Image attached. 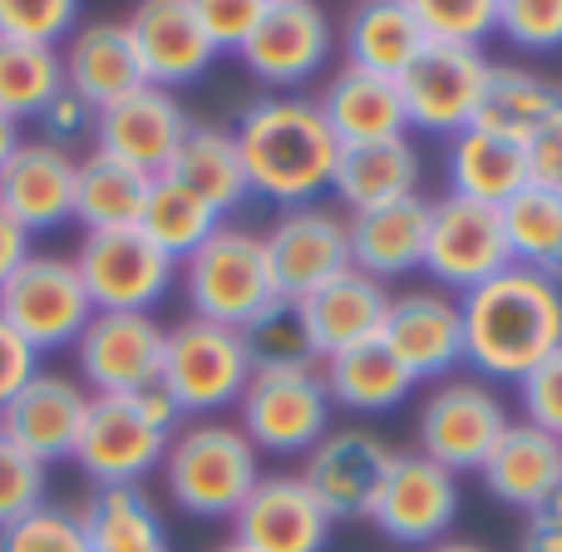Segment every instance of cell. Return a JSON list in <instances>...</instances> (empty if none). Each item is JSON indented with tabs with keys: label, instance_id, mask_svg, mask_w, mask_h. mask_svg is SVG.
I'll list each match as a JSON object with an SVG mask.
<instances>
[{
	"label": "cell",
	"instance_id": "obj_49",
	"mask_svg": "<svg viewBox=\"0 0 562 552\" xmlns=\"http://www.w3.org/2000/svg\"><path fill=\"white\" fill-rule=\"evenodd\" d=\"M524 148H528V188H543V193L562 198V119L538 128Z\"/></svg>",
	"mask_w": 562,
	"mask_h": 552
},
{
	"label": "cell",
	"instance_id": "obj_7",
	"mask_svg": "<svg viewBox=\"0 0 562 552\" xmlns=\"http://www.w3.org/2000/svg\"><path fill=\"white\" fill-rule=\"evenodd\" d=\"M237 429L257 444V454L306 459L330 435V390L321 365L252 370L237 399Z\"/></svg>",
	"mask_w": 562,
	"mask_h": 552
},
{
	"label": "cell",
	"instance_id": "obj_3",
	"mask_svg": "<svg viewBox=\"0 0 562 552\" xmlns=\"http://www.w3.org/2000/svg\"><path fill=\"white\" fill-rule=\"evenodd\" d=\"M183 425V409L173 405L164 385H148L138 395H94L69 464H79V474L94 488L144 484L164 464L168 439Z\"/></svg>",
	"mask_w": 562,
	"mask_h": 552
},
{
	"label": "cell",
	"instance_id": "obj_33",
	"mask_svg": "<svg viewBox=\"0 0 562 552\" xmlns=\"http://www.w3.org/2000/svg\"><path fill=\"white\" fill-rule=\"evenodd\" d=\"M168 178H178L183 188H193V193L203 198V203H213L223 217H233L237 207L252 198L233 128H217V124L188 128V138L178 144L173 164H168Z\"/></svg>",
	"mask_w": 562,
	"mask_h": 552
},
{
	"label": "cell",
	"instance_id": "obj_1",
	"mask_svg": "<svg viewBox=\"0 0 562 552\" xmlns=\"http://www.w3.org/2000/svg\"><path fill=\"white\" fill-rule=\"evenodd\" d=\"M237 154L247 168V188L262 203L311 207L330 193L340 164V144L321 119L311 94H262L233 124Z\"/></svg>",
	"mask_w": 562,
	"mask_h": 552
},
{
	"label": "cell",
	"instance_id": "obj_22",
	"mask_svg": "<svg viewBox=\"0 0 562 552\" xmlns=\"http://www.w3.org/2000/svg\"><path fill=\"white\" fill-rule=\"evenodd\" d=\"M330 514L316 504L301 474H262L233 514V543L247 552H326Z\"/></svg>",
	"mask_w": 562,
	"mask_h": 552
},
{
	"label": "cell",
	"instance_id": "obj_43",
	"mask_svg": "<svg viewBox=\"0 0 562 552\" xmlns=\"http://www.w3.org/2000/svg\"><path fill=\"white\" fill-rule=\"evenodd\" d=\"M243 340H247V356H252V370L316 365V356H311V346H306V330H301V320H296V306H286V301H281L277 311H267L257 326H247Z\"/></svg>",
	"mask_w": 562,
	"mask_h": 552
},
{
	"label": "cell",
	"instance_id": "obj_23",
	"mask_svg": "<svg viewBox=\"0 0 562 552\" xmlns=\"http://www.w3.org/2000/svg\"><path fill=\"white\" fill-rule=\"evenodd\" d=\"M75 168L79 158L49 138H20L10 164L0 168V207L30 237L59 233L75 223Z\"/></svg>",
	"mask_w": 562,
	"mask_h": 552
},
{
	"label": "cell",
	"instance_id": "obj_50",
	"mask_svg": "<svg viewBox=\"0 0 562 552\" xmlns=\"http://www.w3.org/2000/svg\"><path fill=\"white\" fill-rule=\"evenodd\" d=\"M40 124H45V138L49 144H59V148H69V138H79V134H94V109L85 104V99H75L65 89V94L55 99V104L40 114Z\"/></svg>",
	"mask_w": 562,
	"mask_h": 552
},
{
	"label": "cell",
	"instance_id": "obj_48",
	"mask_svg": "<svg viewBox=\"0 0 562 552\" xmlns=\"http://www.w3.org/2000/svg\"><path fill=\"white\" fill-rule=\"evenodd\" d=\"M35 375H40V350L25 346V340L0 320V409H5Z\"/></svg>",
	"mask_w": 562,
	"mask_h": 552
},
{
	"label": "cell",
	"instance_id": "obj_29",
	"mask_svg": "<svg viewBox=\"0 0 562 552\" xmlns=\"http://www.w3.org/2000/svg\"><path fill=\"white\" fill-rule=\"evenodd\" d=\"M350 223V267L375 281H395L409 272H425V247H429V203L425 198H405V203L375 207V213H356Z\"/></svg>",
	"mask_w": 562,
	"mask_h": 552
},
{
	"label": "cell",
	"instance_id": "obj_52",
	"mask_svg": "<svg viewBox=\"0 0 562 552\" xmlns=\"http://www.w3.org/2000/svg\"><path fill=\"white\" fill-rule=\"evenodd\" d=\"M30 252H35V237H30L25 227H20L15 217L0 207V286L20 272V262H25Z\"/></svg>",
	"mask_w": 562,
	"mask_h": 552
},
{
	"label": "cell",
	"instance_id": "obj_13",
	"mask_svg": "<svg viewBox=\"0 0 562 552\" xmlns=\"http://www.w3.org/2000/svg\"><path fill=\"white\" fill-rule=\"evenodd\" d=\"M75 272L85 281L94 311H148L173 291L178 262L164 257L138 227L124 233H85L75 247Z\"/></svg>",
	"mask_w": 562,
	"mask_h": 552
},
{
	"label": "cell",
	"instance_id": "obj_6",
	"mask_svg": "<svg viewBox=\"0 0 562 552\" xmlns=\"http://www.w3.org/2000/svg\"><path fill=\"white\" fill-rule=\"evenodd\" d=\"M247 380H252V356H247L243 330L198 316L168 326L158 385L173 395L183 419H217L243 399Z\"/></svg>",
	"mask_w": 562,
	"mask_h": 552
},
{
	"label": "cell",
	"instance_id": "obj_46",
	"mask_svg": "<svg viewBox=\"0 0 562 552\" xmlns=\"http://www.w3.org/2000/svg\"><path fill=\"white\" fill-rule=\"evenodd\" d=\"M518 409H524V425L548 429V435L562 439V346L543 365H533L524 380H518Z\"/></svg>",
	"mask_w": 562,
	"mask_h": 552
},
{
	"label": "cell",
	"instance_id": "obj_51",
	"mask_svg": "<svg viewBox=\"0 0 562 552\" xmlns=\"http://www.w3.org/2000/svg\"><path fill=\"white\" fill-rule=\"evenodd\" d=\"M524 552H562V494L533 508L524 523Z\"/></svg>",
	"mask_w": 562,
	"mask_h": 552
},
{
	"label": "cell",
	"instance_id": "obj_28",
	"mask_svg": "<svg viewBox=\"0 0 562 552\" xmlns=\"http://www.w3.org/2000/svg\"><path fill=\"white\" fill-rule=\"evenodd\" d=\"M445 183L449 198L479 207H504L528 188V148L494 128H464L445 144Z\"/></svg>",
	"mask_w": 562,
	"mask_h": 552
},
{
	"label": "cell",
	"instance_id": "obj_55",
	"mask_svg": "<svg viewBox=\"0 0 562 552\" xmlns=\"http://www.w3.org/2000/svg\"><path fill=\"white\" fill-rule=\"evenodd\" d=\"M548 281H558V286H562V247H558V257H553V262H548V272H543Z\"/></svg>",
	"mask_w": 562,
	"mask_h": 552
},
{
	"label": "cell",
	"instance_id": "obj_12",
	"mask_svg": "<svg viewBox=\"0 0 562 552\" xmlns=\"http://www.w3.org/2000/svg\"><path fill=\"white\" fill-rule=\"evenodd\" d=\"M168 326L148 311H94L75 340L79 385L89 395H138L164 375Z\"/></svg>",
	"mask_w": 562,
	"mask_h": 552
},
{
	"label": "cell",
	"instance_id": "obj_18",
	"mask_svg": "<svg viewBox=\"0 0 562 552\" xmlns=\"http://www.w3.org/2000/svg\"><path fill=\"white\" fill-rule=\"evenodd\" d=\"M395 449L370 429H330L306 459H301V484L316 494V504L330 514V523L340 518H370L375 498L390 478Z\"/></svg>",
	"mask_w": 562,
	"mask_h": 552
},
{
	"label": "cell",
	"instance_id": "obj_40",
	"mask_svg": "<svg viewBox=\"0 0 562 552\" xmlns=\"http://www.w3.org/2000/svg\"><path fill=\"white\" fill-rule=\"evenodd\" d=\"M409 5L425 30V45L484 49V40L498 35V0H409Z\"/></svg>",
	"mask_w": 562,
	"mask_h": 552
},
{
	"label": "cell",
	"instance_id": "obj_5",
	"mask_svg": "<svg viewBox=\"0 0 562 552\" xmlns=\"http://www.w3.org/2000/svg\"><path fill=\"white\" fill-rule=\"evenodd\" d=\"M178 281L188 296V316L247 330L281 306V291L267 262L262 233L243 223H223L188 262H178Z\"/></svg>",
	"mask_w": 562,
	"mask_h": 552
},
{
	"label": "cell",
	"instance_id": "obj_14",
	"mask_svg": "<svg viewBox=\"0 0 562 552\" xmlns=\"http://www.w3.org/2000/svg\"><path fill=\"white\" fill-rule=\"evenodd\" d=\"M488 65L494 59L484 49H449V45H425L415 65L400 75V99H405L409 128L454 138L474 128L479 104H484Z\"/></svg>",
	"mask_w": 562,
	"mask_h": 552
},
{
	"label": "cell",
	"instance_id": "obj_25",
	"mask_svg": "<svg viewBox=\"0 0 562 552\" xmlns=\"http://www.w3.org/2000/svg\"><path fill=\"white\" fill-rule=\"evenodd\" d=\"M321 119L330 124L340 148L356 144H385V138H405L409 119H405V99H400V79L370 75V69L340 65L326 79V89L316 94Z\"/></svg>",
	"mask_w": 562,
	"mask_h": 552
},
{
	"label": "cell",
	"instance_id": "obj_8",
	"mask_svg": "<svg viewBox=\"0 0 562 552\" xmlns=\"http://www.w3.org/2000/svg\"><path fill=\"white\" fill-rule=\"evenodd\" d=\"M508 405L494 385L484 380H439L429 395L419 399L415 415V454L435 459L449 474H479L494 444L508 435Z\"/></svg>",
	"mask_w": 562,
	"mask_h": 552
},
{
	"label": "cell",
	"instance_id": "obj_9",
	"mask_svg": "<svg viewBox=\"0 0 562 552\" xmlns=\"http://www.w3.org/2000/svg\"><path fill=\"white\" fill-rule=\"evenodd\" d=\"M89 316H94V301H89L85 281H79L69 257L30 252L25 262H20V272L0 286V320H5L25 346H35L40 356H49V350H75Z\"/></svg>",
	"mask_w": 562,
	"mask_h": 552
},
{
	"label": "cell",
	"instance_id": "obj_2",
	"mask_svg": "<svg viewBox=\"0 0 562 552\" xmlns=\"http://www.w3.org/2000/svg\"><path fill=\"white\" fill-rule=\"evenodd\" d=\"M464 365L484 385H518L562 346V286L533 267H508L459 296Z\"/></svg>",
	"mask_w": 562,
	"mask_h": 552
},
{
	"label": "cell",
	"instance_id": "obj_44",
	"mask_svg": "<svg viewBox=\"0 0 562 552\" xmlns=\"http://www.w3.org/2000/svg\"><path fill=\"white\" fill-rule=\"evenodd\" d=\"M498 35L514 49H562V0H498Z\"/></svg>",
	"mask_w": 562,
	"mask_h": 552
},
{
	"label": "cell",
	"instance_id": "obj_36",
	"mask_svg": "<svg viewBox=\"0 0 562 552\" xmlns=\"http://www.w3.org/2000/svg\"><path fill=\"white\" fill-rule=\"evenodd\" d=\"M154 178L114 164L104 154H85L75 168V223L85 233H124L138 227Z\"/></svg>",
	"mask_w": 562,
	"mask_h": 552
},
{
	"label": "cell",
	"instance_id": "obj_53",
	"mask_svg": "<svg viewBox=\"0 0 562 552\" xmlns=\"http://www.w3.org/2000/svg\"><path fill=\"white\" fill-rule=\"evenodd\" d=\"M15 148H20V124L0 114V168L10 164V154H15Z\"/></svg>",
	"mask_w": 562,
	"mask_h": 552
},
{
	"label": "cell",
	"instance_id": "obj_34",
	"mask_svg": "<svg viewBox=\"0 0 562 552\" xmlns=\"http://www.w3.org/2000/svg\"><path fill=\"white\" fill-rule=\"evenodd\" d=\"M553 119H562V89L553 79L528 65H488L484 104H479V119H474L479 128H494V134L528 144Z\"/></svg>",
	"mask_w": 562,
	"mask_h": 552
},
{
	"label": "cell",
	"instance_id": "obj_17",
	"mask_svg": "<svg viewBox=\"0 0 562 552\" xmlns=\"http://www.w3.org/2000/svg\"><path fill=\"white\" fill-rule=\"evenodd\" d=\"M188 128H193V119L178 104V94L144 85L94 114V154L114 158L144 178H164Z\"/></svg>",
	"mask_w": 562,
	"mask_h": 552
},
{
	"label": "cell",
	"instance_id": "obj_39",
	"mask_svg": "<svg viewBox=\"0 0 562 552\" xmlns=\"http://www.w3.org/2000/svg\"><path fill=\"white\" fill-rule=\"evenodd\" d=\"M498 213H504L514 267L548 272V262H553L562 247V198L543 193V188H524V193H518L514 203H504Z\"/></svg>",
	"mask_w": 562,
	"mask_h": 552
},
{
	"label": "cell",
	"instance_id": "obj_30",
	"mask_svg": "<svg viewBox=\"0 0 562 552\" xmlns=\"http://www.w3.org/2000/svg\"><path fill=\"white\" fill-rule=\"evenodd\" d=\"M419 193V148L405 138H385V144H356L340 148L336 183L330 198L340 203V213H375V207L405 203Z\"/></svg>",
	"mask_w": 562,
	"mask_h": 552
},
{
	"label": "cell",
	"instance_id": "obj_42",
	"mask_svg": "<svg viewBox=\"0 0 562 552\" xmlns=\"http://www.w3.org/2000/svg\"><path fill=\"white\" fill-rule=\"evenodd\" d=\"M0 552H94L75 508L40 504L35 514L0 528Z\"/></svg>",
	"mask_w": 562,
	"mask_h": 552
},
{
	"label": "cell",
	"instance_id": "obj_11",
	"mask_svg": "<svg viewBox=\"0 0 562 552\" xmlns=\"http://www.w3.org/2000/svg\"><path fill=\"white\" fill-rule=\"evenodd\" d=\"M508 267H514V252H508V233H504V213L498 207H479L449 193L439 203H429L425 272L435 277L439 291L469 296L474 286L494 281Z\"/></svg>",
	"mask_w": 562,
	"mask_h": 552
},
{
	"label": "cell",
	"instance_id": "obj_27",
	"mask_svg": "<svg viewBox=\"0 0 562 552\" xmlns=\"http://www.w3.org/2000/svg\"><path fill=\"white\" fill-rule=\"evenodd\" d=\"M479 478H484V488L498 504L518 508V514L528 518L553 494H562V439L514 419L508 435L494 444V454L484 459Z\"/></svg>",
	"mask_w": 562,
	"mask_h": 552
},
{
	"label": "cell",
	"instance_id": "obj_47",
	"mask_svg": "<svg viewBox=\"0 0 562 552\" xmlns=\"http://www.w3.org/2000/svg\"><path fill=\"white\" fill-rule=\"evenodd\" d=\"M262 10H267V0H198V20H203L217 55H227V49L237 55L252 40Z\"/></svg>",
	"mask_w": 562,
	"mask_h": 552
},
{
	"label": "cell",
	"instance_id": "obj_35",
	"mask_svg": "<svg viewBox=\"0 0 562 552\" xmlns=\"http://www.w3.org/2000/svg\"><path fill=\"white\" fill-rule=\"evenodd\" d=\"M85 538L94 552H164V514L144 494V484H119V488H94L85 504L75 508Z\"/></svg>",
	"mask_w": 562,
	"mask_h": 552
},
{
	"label": "cell",
	"instance_id": "obj_4",
	"mask_svg": "<svg viewBox=\"0 0 562 552\" xmlns=\"http://www.w3.org/2000/svg\"><path fill=\"white\" fill-rule=\"evenodd\" d=\"M164 488L188 518H233L262 484V454L227 419H188L158 464Z\"/></svg>",
	"mask_w": 562,
	"mask_h": 552
},
{
	"label": "cell",
	"instance_id": "obj_37",
	"mask_svg": "<svg viewBox=\"0 0 562 552\" xmlns=\"http://www.w3.org/2000/svg\"><path fill=\"white\" fill-rule=\"evenodd\" d=\"M223 223L227 217L217 213L213 203H203L193 188H183L178 178L164 173L148 183V203H144V217H138V233H144L164 257L188 262Z\"/></svg>",
	"mask_w": 562,
	"mask_h": 552
},
{
	"label": "cell",
	"instance_id": "obj_56",
	"mask_svg": "<svg viewBox=\"0 0 562 552\" xmlns=\"http://www.w3.org/2000/svg\"><path fill=\"white\" fill-rule=\"evenodd\" d=\"M213 552H247V548H237V543H223V548H213Z\"/></svg>",
	"mask_w": 562,
	"mask_h": 552
},
{
	"label": "cell",
	"instance_id": "obj_38",
	"mask_svg": "<svg viewBox=\"0 0 562 552\" xmlns=\"http://www.w3.org/2000/svg\"><path fill=\"white\" fill-rule=\"evenodd\" d=\"M65 94V65L59 49H25V45H0V114L25 124L40 119L55 99Z\"/></svg>",
	"mask_w": 562,
	"mask_h": 552
},
{
	"label": "cell",
	"instance_id": "obj_24",
	"mask_svg": "<svg viewBox=\"0 0 562 552\" xmlns=\"http://www.w3.org/2000/svg\"><path fill=\"white\" fill-rule=\"evenodd\" d=\"M390 296H395V291H390L385 281L356 272V267H350L346 277L326 281L321 291H311V296H301L296 320H301V330H306V346H311V356H316V365L330 356H346V350L380 340Z\"/></svg>",
	"mask_w": 562,
	"mask_h": 552
},
{
	"label": "cell",
	"instance_id": "obj_45",
	"mask_svg": "<svg viewBox=\"0 0 562 552\" xmlns=\"http://www.w3.org/2000/svg\"><path fill=\"white\" fill-rule=\"evenodd\" d=\"M49 469L35 464L25 449H15L10 439H0V528H10L15 518L35 514L45 504Z\"/></svg>",
	"mask_w": 562,
	"mask_h": 552
},
{
	"label": "cell",
	"instance_id": "obj_16",
	"mask_svg": "<svg viewBox=\"0 0 562 552\" xmlns=\"http://www.w3.org/2000/svg\"><path fill=\"white\" fill-rule=\"evenodd\" d=\"M380 340L419 385L449 380L464 365V311H459V296H449L439 286L395 291Z\"/></svg>",
	"mask_w": 562,
	"mask_h": 552
},
{
	"label": "cell",
	"instance_id": "obj_31",
	"mask_svg": "<svg viewBox=\"0 0 562 552\" xmlns=\"http://www.w3.org/2000/svg\"><path fill=\"white\" fill-rule=\"evenodd\" d=\"M336 40L346 49V65L385 79H400L425 49V30H419L409 0H366V5H356L346 15Z\"/></svg>",
	"mask_w": 562,
	"mask_h": 552
},
{
	"label": "cell",
	"instance_id": "obj_54",
	"mask_svg": "<svg viewBox=\"0 0 562 552\" xmlns=\"http://www.w3.org/2000/svg\"><path fill=\"white\" fill-rule=\"evenodd\" d=\"M425 552H488L484 543H464V538H445V543H435V548H425Z\"/></svg>",
	"mask_w": 562,
	"mask_h": 552
},
{
	"label": "cell",
	"instance_id": "obj_21",
	"mask_svg": "<svg viewBox=\"0 0 562 552\" xmlns=\"http://www.w3.org/2000/svg\"><path fill=\"white\" fill-rule=\"evenodd\" d=\"M89 390L69 375L40 370L5 409H0V439H10L15 449H25L35 464H69L79 449L89 419Z\"/></svg>",
	"mask_w": 562,
	"mask_h": 552
},
{
	"label": "cell",
	"instance_id": "obj_26",
	"mask_svg": "<svg viewBox=\"0 0 562 552\" xmlns=\"http://www.w3.org/2000/svg\"><path fill=\"white\" fill-rule=\"evenodd\" d=\"M59 65H65V89L94 114L144 89V69L134 59L124 20H79V30L59 49Z\"/></svg>",
	"mask_w": 562,
	"mask_h": 552
},
{
	"label": "cell",
	"instance_id": "obj_15",
	"mask_svg": "<svg viewBox=\"0 0 562 552\" xmlns=\"http://www.w3.org/2000/svg\"><path fill=\"white\" fill-rule=\"evenodd\" d=\"M262 243L286 306H296L301 296H311L326 281L350 272V223L340 207H326V203L286 207L262 233Z\"/></svg>",
	"mask_w": 562,
	"mask_h": 552
},
{
	"label": "cell",
	"instance_id": "obj_57",
	"mask_svg": "<svg viewBox=\"0 0 562 552\" xmlns=\"http://www.w3.org/2000/svg\"><path fill=\"white\" fill-rule=\"evenodd\" d=\"M164 552H168V548H164Z\"/></svg>",
	"mask_w": 562,
	"mask_h": 552
},
{
	"label": "cell",
	"instance_id": "obj_41",
	"mask_svg": "<svg viewBox=\"0 0 562 552\" xmlns=\"http://www.w3.org/2000/svg\"><path fill=\"white\" fill-rule=\"evenodd\" d=\"M79 30L75 0H0V45L59 49Z\"/></svg>",
	"mask_w": 562,
	"mask_h": 552
},
{
	"label": "cell",
	"instance_id": "obj_19",
	"mask_svg": "<svg viewBox=\"0 0 562 552\" xmlns=\"http://www.w3.org/2000/svg\"><path fill=\"white\" fill-rule=\"evenodd\" d=\"M459 518V478L425 454H395L370 523L400 548H435Z\"/></svg>",
	"mask_w": 562,
	"mask_h": 552
},
{
	"label": "cell",
	"instance_id": "obj_20",
	"mask_svg": "<svg viewBox=\"0 0 562 552\" xmlns=\"http://www.w3.org/2000/svg\"><path fill=\"white\" fill-rule=\"evenodd\" d=\"M124 30L138 69H144V85L168 89V94L183 85H198L217 59L213 40L198 20V0H144L124 20Z\"/></svg>",
	"mask_w": 562,
	"mask_h": 552
},
{
	"label": "cell",
	"instance_id": "obj_10",
	"mask_svg": "<svg viewBox=\"0 0 562 552\" xmlns=\"http://www.w3.org/2000/svg\"><path fill=\"white\" fill-rule=\"evenodd\" d=\"M336 45V25L316 0H267L262 20H257L252 40L237 49V59L272 94H301V85L326 75Z\"/></svg>",
	"mask_w": 562,
	"mask_h": 552
},
{
	"label": "cell",
	"instance_id": "obj_32",
	"mask_svg": "<svg viewBox=\"0 0 562 552\" xmlns=\"http://www.w3.org/2000/svg\"><path fill=\"white\" fill-rule=\"evenodd\" d=\"M321 375H326L330 405L356 409V415H390L419 390V380L390 356L385 340H370V346H356L346 356L321 360Z\"/></svg>",
	"mask_w": 562,
	"mask_h": 552
}]
</instances>
